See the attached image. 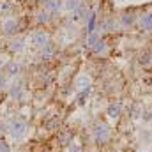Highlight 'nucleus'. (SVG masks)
I'll use <instances>...</instances> for the list:
<instances>
[{
  "label": "nucleus",
  "mask_w": 152,
  "mask_h": 152,
  "mask_svg": "<svg viewBox=\"0 0 152 152\" xmlns=\"http://www.w3.org/2000/svg\"><path fill=\"white\" fill-rule=\"evenodd\" d=\"M92 138H94L96 145H106L112 140V127L104 120H97L92 126Z\"/></svg>",
  "instance_id": "1"
},
{
  "label": "nucleus",
  "mask_w": 152,
  "mask_h": 152,
  "mask_svg": "<svg viewBox=\"0 0 152 152\" xmlns=\"http://www.w3.org/2000/svg\"><path fill=\"white\" fill-rule=\"evenodd\" d=\"M27 131H28V126H27V122L21 120V118H14V120H11L9 126H7V133H9L11 138H14V140H21V138L27 134Z\"/></svg>",
  "instance_id": "2"
},
{
  "label": "nucleus",
  "mask_w": 152,
  "mask_h": 152,
  "mask_svg": "<svg viewBox=\"0 0 152 152\" xmlns=\"http://www.w3.org/2000/svg\"><path fill=\"white\" fill-rule=\"evenodd\" d=\"M124 113V104L120 103V101H112L108 106H106V115H108V118H112V120H118L120 117Z\"/></svg>",
  "instance_id": "3"
},
{
  "label": "nucleus",
  "mask_w": 152,
  "mask_h": 152,
  "mask_svg": "<svg viewBox=\"0 0 152 152\" xmlns=\"http://www.w3.org/2000/svg\"><path fill=\"white\" fill-rule=\"evenodd\" d=\"M138 25L143 32H151L152 30V9L147 12H142L138 16Z\"/></svg>",
  "instance_id": "4"
},
{
  "label": "nucleus",
  "mask_w": 152,
  "mask_h": 152,
  "mask_svg": "<svg viewBox=\"0 0 152 152\" xmlns=\"http://www.w3.org/2000/svg\"><path fill=\"white\" fill-rule=\"evenodd\" d=\"M138 21V14L134 11H124L120 16V25L122 27H133Z\"/></svg>",
  "instance_id": "5"
},
{
  "label": "nucleus",
  "mask_w": 152,
  "mask_h": 152,
  "mask_svg": "<svg viewBox=\"0 0 152 152\" xmlns=\"http://www.w3.org/2000/svg\"><path fill=\"white\" fill-rule=\"evenodd\" d=\"M30 42H32L34 46H37V48H42L46 42H50V41H48V34H46L44 30H36V32L30 36Z\"/></svg>",
  "instance_id": "6"
},
{
  "label": "nucleus",
  "mask_w": 152,
  "mask_h": 152,
  "mask_svg": "<svg viewBox=\"0 0 152 152\" xmlns=\"http://www.w3.org/2000/svg\"><path fill=\"white\" fill-rule=\"evenodd\" d=\"M138 64H140L143 69L152 67V50H143V51L138 53Z\"/></svg>",
  "instance_id": "7"
},
{
  "label": "nucleus",
  "mask_w": 152,
  "mask_h": 152,
  "mask_svg": "<svg viewBox=\"0 0 152 152\" xmlns=\"http://www.w3.org/2000/svg\"><path fill=\"white\" fill-rule=\"evenodd\" d=\"M2 32H4L5 36H12V34H16V32H18V21L12 20V18L5 20V21L2 23Z\"/></svg>",
  "instance_id": "8"
},
{
  "label": "nucleus",
  "mask_w": 152,
  "mask_h": 152,
  "mask_svg": "<svg viewBox=\"0 0 152 152\" xmlns=\"http://www.w3.org/2000/svg\"><path fill=\"white\" fill-rule=\"evenodd\" d=\"M4 73L7 76H16L20 73V64L16 62V60H12V62H9L5 67H4Z\"/></svg>",
  "instance_id": "9"
},
{
  "label": "nucleus",
  "mask_w": 152,
  "mask_h": 152,
  "mask_svg": "<svg viewBox=\"0 0 152 152\" xmlns=\"http://www.w3.org/2000/svg\"><path fill=\"white\" fill-rule=\"evenodd\" d=\"M60 7H62V0H48V2L44 4V9H46L48 12H58Z\"/></svg>",
  "instance_id": "10"
},
{
  "label": "nucleus",
  "mask_w": 152,
  "mask_h": 152,
  "mask_svg": "<svg viewBox=\"0 0 152 152\" xmlns=\"http://www.w3.org/2000/svg\"><path fill=\"white\" fill-rule=\"evenodd\" d=\"M106 48H108V44H106V41L104 39H99L90 50H92V53H96V55H101V53H104L106 51Z\"/></svg>",
  "instance_id": "11"
},
{
  "label": "nucleus",
  "mask_w": 152,
  "mask_h": 152,
  "mask_svg": "<svg viewBox=\"0 0 152 152\" xmlns=\"http://www.w3.org/2000/svg\"><path fill=\"white\" fill-rule=\"evenodd\" d=\"M9 94H11V97L20 99V97H21V94H23V85H21V83H12V85H11Z\"/></svg>",
  "instance_id": "12"
},
{
  "label": "nucleus",
  "mask_w": 152,
  "mask_h": 152,
  "mask_svg": "<svg viewBox=\"0 0 152 152\" xmlns=\"http://www.w3.org/2000/svg\"><path fill=\"white\" fill-rule=\"evenodd\" d=\"M55 42H46L44 46H42V57L44 58H48V57H51L53 53H55Z\"/></svg>",
  "instance_id": "13"
},
{
  "label": "nucleus",
  "mask_w": 152,
  "mask_h": 152,
  "mask_svg": "<svg viewBox=\"0 0 152 152\" xmlns=\"http://www.w3.org/2000/svg\"><path fill=\"white\" fill-rule=\"evenodd\" d=\"M9 50L14 53V51H21L23 50V39H12L9 42Z\"/></svg>",
  "instance_id": "14"
},
{
  "label": "nucleus",
  "mask_w": 152,
  "mask_h": 152,
  "mask_svg": "<svg viewBox=\"0 0 152 152\" xmlns=\"http://www.w3.org/2000/svg\"><path fill=\"white\" fill-rule=\"evenodd\" d=\"M96 30V14H88L87 16V32L92 34Z\"/></svg>",
  "instance_id": "15"
},
{
  "label": "nucleus",
  "mask_w": 152,
  "mask_h": 152,
  "mask_svg": "<svg viewBox=\"0 0 152 152\" xmlns=\"http://www.w3.org/2000/svg\"><path fill=\"white\" fill-rule=\"evenodd\" d=\"M50 14H51V12H48L46 9L39 11L37 14H36V16H37V18H36V20H37V23H46V21H50Z\"/></svg>",
  "instance_id": "16"
},
{
  "label": "nucleus",
  "mask_w": 152,
  "mask_h": 152,
  "mask_svg": "<svg viewBox=\"0 0 152 152\" xmlns=\"http://www.w3.org/2000/svg\"><path fill=\"white\" fill-rule=\"evenodd\" d=\"M60 142H62L64 145H71V143H73V134H71L69 131H62V133H60Z\"/></svg>",
  "instance_id": "17"
},
{
  "label": "nucleus",
  "mask_w": 152,
  "mask_h": 152,
  "mask_svg": "<svg viewBox=\"0 0 152 152\" xmlns=\"http://www.w3.org/2000/svg\"><path fill=\"white\" fill-rule=\"evenodd\" d=\"M99 39H101V37H99L96 32H92V34H88V36H87V39H85V44H87L88 48H92V46H94Z\"/></svg>",
  "instance_id": "18"
},
{
  "label": "nucleus",
  "mask_w": 152,
  "mask_h": 152,
  "mask_svg": "<svg viewBox=\"0 0 152 152\" xmlns=\"http://www.w3.org/2000/svg\"><path fill=\"white\" fill-rule=\"evenodd\" d=\"M64 5H66V9H69V11H76V9L81 5V2H80V0H66Z\"/></svg>",
  "instance_id": "19"
},
{
  "label": "nucleus",
  "mask_w": 152,
  "mask_h": 152,
  "mask_svg": "<svg viewBox=\"0 0 152 152\" xmlns=\"http://www.w3.org/2000/svg\"><path fill=\"white\" fill-rule=\"evenodd\" d=\"M67 152H83V149H81L78 143H71L69 149H67Z\"/></svg>",
  "instance_id": "20"
},
{
  "label": "nucleus",
  "mask_w": 152,
  "mask_h": 152,
  "mask_svg": "<svg viewBox=\"0 0 152 152\" xmlns=\"http://www.w3.org/2000/svg\"><path fill=\"white\" fill-rule=\"evenodd\" d=\"M0 152H11L9 143H5V142H0Z\"/></svg>",
  "instance_id": "21"
},
{
  "label": "nucleus",
  "mask_w": 152,
  "mask_h": 152,
  "mask_svg": "<svg viewBox=\"0 0 152 152\" xmlns=\"http://www.w3.org/2000/svg\"><path fill=\"white\" fill-rule=\"evenodd\" d=\"M83 83H87V85H88V78H80V81H78V85L81 87ZM81 88H83V87H81Z\"/></svg>",
  "instance_id": "22"
},
{
  "label": "nucleus",
  "mask_w": 152,
  "mask_h": 152,
  "mask_svg": "<svg viewBox=\"0 0 152 152\" xmlns=\"http://www.w3.org/2000/svg\"><path fill=\"white\" fill-rule=\"evenodd\" d=\"M36 2H39V4H46L48 0H36Z\"/></svg>",
  "instance_id": "23"
},
{
  "label": "nucleus",
  "mask_w": 152,
  "mask_h": 152,
  "mask_svg": "<svg viewBox=\"0 0 152 152\" xmlns=\"http://www.w3.org/2000/svg\"><path fill=\"white\" fill-rule=\"evenodd\" d=\"M151 113H152V110H151Z\"/></svg>",
  "instance_id": "24"
}]
</instances>
